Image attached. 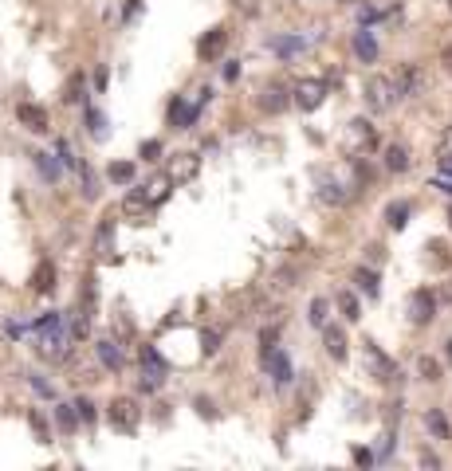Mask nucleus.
<instances>
[{"mask_svg": "<svg viewBox=\"0 0 452 471\" xmlns=\"http://www.w3.org/2000/svg\"><path fill=\"white\" fill-rule=\"evenodd\" d=\"M32 334H35V350L52 362H63L71 353V326L60 311H48L40 322H32Z\"/></svg>", "mask_w": 452, "mask_h": 471, "instance_id": "f257e3e1", "label": "nucleus"}, {"mask_svg": "<svg viewBox=\"0 0 452 471\" xmlns=\"http://www.w3.org/2000/svg\"><path fill=\"white\" fill-rule=\"evenodd\" d=\"M393 91H397V99H417V94L425 91V71H421L417 63L397 67V75H393Z\"/></svg>", "mask_w": 452, "mask_h": 471, "instance_id": "f03ea898", "label": "nucleus"}, {"mask_svg": "<svg viewBox=\"0 0 452 471\" xmlns=\"http://www.w3.org/2000/svg\"><path fill=\"white\" fill-rule=\"evenodd\" d=\"M106 421H111L114 432H134L138 428V404L130 401V397H118V401H111V409H106Z\"/></svg>", "mask_w": 452, "mask_h": 471, "instance_id": "7ed1b4c3", "label": "nucleus"}, {"mask_svg": "<svg viewBox=\"0 0 452 471\" xmlns=\"http://www.w3.org/2000/svg\"><path fill=\"white\" fill-rule=\"evenodd\" d=\"M170 373V365L162 362V353L154 345H142V389H158Z\"/></svg>", "mask_w": 452, "mask_h": 471, "instance_id": "20e7f679", "label": "nucleus"}, {"mask_svg": "<svg viewBox=\"0 0 452 471\" xmlns=\"http://www.w3.org/2000/svg\"><path fill=\"white\" fill-rule=\"evenodd\" d=\"M16 118H20V126L32 130V134H48V130H52V118H48V110L35 106V102H20V106H16Z\"/></svg>", "mask_w": 452, "mask_h": 471, "instance_id": "39448f33", "label": "nucleus"}, {"mask_svg": "<svg viewBox=\"0 0 452 471\" xmlns=\"http://www.w3.org/2000/svg\"><path fill=\"white\" fill-rule=\"evenodd\" d=\"M433 314H436V299H433V291H413L409 294V318L417 322V326H425V322H433Z\"/></svg>", "mask_w": 452, "mask_h": 471, "instance_id": "423d86ee", "label": "nucleus"}, {"mask_svg": "<svg viewBox=\"0 0 452 471\" xmlns=\"http://www.w3.org/2000/svg\"><path fill=\"white\" fill-rule=\"evenodd\" d=\"M224 43H228V32H224V28H209V32L197 40V59L213 63V59L224 51Z\"/></svg>", "mask_w": 452, "mask_h": 471, "instance_id": "0eeeda50", "label": "nucleus"}, {"mask_svg": "<svg viewBox=\"0 0 452 471\" xmlns=\"http://www.w3.org/2000/svg\"><path fill=\"white\" fill-rule=\"evenodd\" d=\"M393 79H370L366 83V102H370V110H390V102H393Z\"/></svg>", "mask_w": 452, "mask_h": 471, "instance_id": "6e6552de", "label": "nucleus"}, {"mask_svg": "<svg viewBox=\"0 0 452 471\" xmlns=\"http://www.w3.org/2000/svg\"><path fill=\"white\" fill-rule=\"evenodd\" d=\"M323 99H326V83H319V79H303V83L295 87V106L299 110H315Z\"/></svg>", "mask_w": 452, "mask_h": 471, "instance_id": "1a4fd4ad", "label": "nucleus"}, {"mask_svg": "<svg viewBox=\"0 0 452 471\" xmlns=\"http://www.w3.org/2000/svg\"><path fill=\"white\" fill-rule=\"evenodd\" d=\"M264 365H268V373L275 377V385H287L291 377H295V370H291V358L283 350H268L264 353Z\"/></svg>", "mask_w": 452, "mask_h": 471, "instance_id": "9d476101", "label": "nucleus"}, {"mask_svg": "<svg viewBox=\"0 0 452 471\" xmlns=\"http://www.w3.org/2000/svg\"><path fill=\"white\" fill-rule=\"evenodd\" d=\"M197 114H201V110L189 106L185 99H173V102H170V126H173V130H189V126L197 122Z\"/></svg>", "mask_w": 452, "mask_h": 471, "instance_id": "9b49d317", "label": "nucleus"}, {"mask_svg": "<svg viewBox=\"0 0 452 471\" xmlns=\"http://www.w3.org/2000/svg\"><path fill=\"white\" fill-rule=\"evenodd\" d=\"M55 275H60V271H55V263L43 260L40 267L32 271V291H35V294H52V291H55Z\"/></svg>", "mask_w": 452, "mask_h": 471, "instance_id": "f8f14e48", "label": "nucleus"}, {"mask_svg": "<svg viewBox=\"0 0 452 471\" xmlns=\"http://www.w3.org/2000/svg\"><path fill=\"white\" fill-rule=\"evenodd\" d=\"M94 353H99V362H103L106 370H114V373H118L122 365H126V358H122V350H118V345H114V342H106V338H103V342H94Z\"/></svg>", "mask_w": 452, "mask_h": 471, "instance_id": "ddd939ff", "label": "nucleus"}, {"mask_svg": "<svg viewBox=\"0 0 452 471\" xmlns=\"http://www.w3.org/2000/svg\"><path fill=\"white\" fill-rule=\"evenodd\" d=\"M287 91H283V87H268L264 94H260V110H264V114H280V110H287Z\"/></svg>", "mask_w": 452, "mask_h": 471, "instance_id": "4468645a", "label": "nucleus"}, {"mask_svg": "<svg viewBox=\"0 0 452 471\" xmlns=\"http://www.w3.org/2000/svg\"><path fill=\"white\" fill-rule=\"evenodd\" d=\"M193 173H197V153H177L170 165V177L173 181H189Z\"/></svg>", "mask_w": 452, "mask_h": 471, "instance_id": "2eb2a0df", "label": "nucleus"}, {"mask_svg": "<svg viewBox=\"0 0 452 471\" xmlns=\"http://www.w3.org/2000/svg\"><path fill=\"white\" fill-rule=\"evenodd\" d=\"M409 212H413V204H409V201H393L390 209H385V224L401 232V228L409 224Z\"/></svg>", "mask_w": 452, "mask_h": 471, "instance_id": "dca6fc26", "label": "nucleus"}, {"mask_svg": "<svg viewBox=\"0 0 452 471\" xmlns=\"http://www.w3.org/2000/svg\"><path fill=\"white\" fill-rule=\"evenodd\" d=\"M323 342H326V353H331L334 362H342V358H346V334H342L338 326H326Z\"/></svg>", "mask_w": 452, "mask_h": 471, "instance_id": "f3484780", "label": "nucleus"}, {"mask_svg": "<svg viewBox=\"0 0 452 471\" xmlns=\"http://www.w3.org/2000/svg\"><path fill=\"white\" fill-rule=\"evenodd\" d=\"M354 55H358L362 63H374V59H377V40L370 32H358V35H354Z\"/></svg>", "mask_w": 452, "mask_h": 471, "instance_id": "a211bd4d", "label": "nucleus"}, {"mask_svg": "<svg viewBox=\"0 0 452 471\" xmlns=\"http://www.w3.org/2000/svg\"><path fill=\"white\" fill-rule=\"evenodd\" d=\"M272 48H275V55L291 59V55H299V51L307 48V40H303V35H280V40H272Z\"/></svg>", "mask_w": 452, "mask_h": 471, "instance_id": "6ab92c4d", "label": "nucleus"}, {"mask_svg": "<svg viewBox=\"0 0 452 471\" xmlns=\"http://www.w3.org/2000/svg\"><path fill=\"white\" fill-rule=\"evenodd\" d=\"M366 353H370V362H374V370L382 373V381H393L397 377V370H393V362L385 358V353H377V345L374 342H366Z\"/></svg>", "mask_w": 452, "mask_h": 471, "instance_id": "aec40b11", "label": "nucleus"}, {"mask_svg": "<svg viewBox=\"0 0 452 471\" xmlns=\"http://www.w3.org/2000/svg\"><path fill=\"white\" fill-rule=\"evenodd\" d=\"M122 209H126V216H134V220H142L145 212H150V196L142 193V189H134V193L126 196V204H122Z\"/></svg>", "mask_w": 452, "mask_h": 471, "instance_id": "412c9836", "label": "nucleus"}, {"mask_svg": "<svg viewBox=\"0 0 452 471\" xmlns=\"http://www.w3.org/2000/svg\"><path fill=\"white\" fill-rule=\"evenodd\" d=\"M385 169L405 173V169H409V150H405V145H390V150H385Z\"/></svg>", "mask_w": 452, "mask_h": 471, "instance_id": "4be33fe9", "label": "nucleus"}, {"mask_svg": "<svg viewBox=\"0 0 452 471\" xmlns=\"http://www.w3.org/2000/svg\"><path fill=\"white\" fill-rule=\"evenodd\" d=\"M55 424H60L63 432H75L79 428V412H75V404H55Z\"/></svg>", "mask_w": 452, "mask_h": 471, "instance_id": "5701e85b", "label": "nucleus"}, {"mask_svg": "<svg viewBox=\"0 0 452 471\" xmlns=\"http://www.w3.org/2000/svg\"><path fill=\"white\" fill-rule=\"evenodd\" d=\"M425 428L433 432L436 440H448V421H444L441 409H429V412H425Z\"/></svg>", "mask_w": 452, "mask_h": 471, "instance_id": "b1692460", "label": "nucleus"}, {"mask_svg": "<svg viewBox=\"0 0 452 471\" xmlns=\"http://www.w3.org/2000/svg\"><path fill=\"white\" fill-rule=\"evenodd\" d=\"M354 283H358L362 291L370 294V299H377V291H382V283H377V271H370V267H358V271H354Z\"/></svg>", "mask_w": 452, "mask_h": 471, "instance_id": "393cba45", "label": "nucleus"}, {"mask_svg": "<svg viewBox=\"0 0 452 471\" xmlns=\"http://www.w3.org/2000/svg\"><path fill=\"white\" fill-rule=\"evenodd\" d=\"M106 177H111L114 185H130V181H134V165H130V161H111Z\"/></svg>", "mask_w": 452, "mask_h": 471, "instance_id": "a878e982", "label": "nucleus"}, {"mask_svg": "<svg viewBox=\"0 0 452 471\" xmlns=\"http://www.w3.org/2000/svg\"><path fill=\"white\" fill-rule=\"evenodd\" d=\"M35 169L43 173V181H48V185H55V181H60V165L52 161V153H35Z\"/></svg>", "mask_w": 452, "mask_h": 471, "instance_id": "bb28decb", "label": "nucleus"}, {"mask_svg": "<svg viewBox=\"0 0 452 471\" xmlns=\"http://www.w3.org/2000/svg\"><path fill=\"white\" fill-rule=\"evenodd\" d=\"M55 157H60L67 169H79V153H75V145H71L67 138H60V142H55Z\"/></svg>", "mask_w": 452, "mask_h": 471, "instance_id": "cd10ccee", "label": "nucleus"}, {"mask_svg": "<svg viewBox=\"0 0 452 471\" xmlns=\"http://www.w3.org/2000/svg\"><path fill=\"white\" fill-rule=\"evenodd\" d=\"M338 306H342V314H346L350 322H358V318H362V306H358V299H354L350 291H342V294H338Z\"/></svg>", "mask_w": 452, "mask_h": 471, "instance_id": "c85d7f7f", "label": "nucleus"}, {"mask_svg": "<svg viewBox=\"0 0 452 471\" xmlns=\"http://www.w3.org/2000/svg\"><path fill=\"white\" fill-rule=\"evenodd\" d=\"M28 424H32V436L40 440V444H52V428H48V421H43L40 412H32V416H28Z\"/></svg>", "mask_w": 452, "mask_h": 471, "instance_id": "c756f323", "label": "nucleus"}, {"mask_svg": "<svg viewBox=\"0 0 452 471\" xmlns=\"http://www.w3.org/2000/svg\"><path fill=\"white\" fill-rule=\"evenodd\" d=\"M79 181H83V196H99V185H94V173H91V165L87 161H79Z\"/></svg>", "mask_w": 452, "mask_h": 471, "instance_id": "7c9ffc66", "label": "nucleus"}, {"mask_svg": "<svg viewBox=\"0 0 452 471\" xmlns=\"http://www.w3.org/2000/svg\"><path fill=\"white\" fill-rule=\"evenodd\" d=\"M87 130H91L94 138H106V118H103V110H87Z\"/></svg>", "mask_w": 452, "mask_h": 471, "instance_id": "2f4dec72", "label": "nucleus"}, {"mask_svg": "<svg viewBox=\"0 0 452 471\" xmlns=\"http://www.w3.org/2000/svg\"><path fill=\"white\" fill-rule=\"evenodd\" d=\"M87 94H83V75H71V83H67V91H63V102H71V106H75V102H83Z\"/></svg>", "mask_w": 452, "mask_h": 471, "instance_id": "473e14b6", "label": "nucleus"}, {"mask_svg": "<svg viewBox=\"0 0 452 471\" xmlns=\"http://www.w3.org/2000/svg\"><path fill=\"white\" fill-rule=\"evenodd\" d=\"M201 350H205L209 358H213V353L221 350V330H213V326H209V330H201Z\"/></svg>", "mask_w": 452, "mask_h": 471, "instance_id": "72a5a7b5", "label": "nucleus"}, {"mask_svg": "<svg viewBox=\"0 0 452 471\" xmlns=\"http://www.w3.org/2000/svg\"><path fill=\"white\" fill-rule=\"evenodd\" d=\"M326 311H331L326 299H311V322H315V326H326Z\"/></svg>", "mask_w": 452, "mask_h": 471, "instance_id": "f704fd0d", "label": "nucleus"}, {"mask_svg": "<svg viewBox=\"0 0 452 471\" xmlns=\"http://www.w3.org/2000/svg\"><path fill=\"white\" fill-rule=\"evenodd\" d=\"M417 370H421V377H425V381H441V362H433V358H421Z\"/></svg>", "mask_w": 452, "mask_h": 471, "instance_id": "c9c22d12", "label": "nucleus"}, {"mask_svg": "<svg viewBox=\"0 0 452 471\" xmlns=\"http://www.w3.org/2000/svg\"><path fill=\"white\" fill-rule=\"evenodd\" d=\"M71 404H75V412H79V421H83V424H91V421H94V404L87 401V397H75Z\"/></svg>", "mask_w": 452, "mask_h": 471, "instance_id": "e433bc0d", "label": "nucleus"}, {"mask_svg": "<svg viewBox=\"0 0 452 471\" xmlns=\"http://www.w3.org/2000/svg\"><path fill=\"white\" fill-rule=\"evenodd\" d=\"M138 153H142L145 161H158V157H162V142H158V138H150V142H142V150H138Z\"/></svg>", "mask_w": 452, "mask_h": 471, "instance_id": "4c0bfd02", "label": "nucleus"}, {"mask_svg": "<svg viewBox=\"0 0 452 471\" xmlns=\"http://www.w3.org/2000/svg\"><path fill=\"white\" fill-rule=\"evenodd\" d=\"M197 409H201V416H205V421H213V416H216V409H213V401H209V397H197Z\"/></svg>", "mask_w": 452, "mask_h": 471, "instance_id": "58836bf2", "label": "nucleus"}, {"mask_svg": "<svg viewBox=\"0 0 452 471\" xmlns=\"http://www.w3.org/2000/svg\"><path fill=\"white\" fill-rule=\"evenodd\" d=\"M275 338H280V330H275V326H268L264 334H260V342H264V353H268V350H275Z\"/></svg>", "mask_w": 452, "mask_h": 471, "instance_id": "ea45409f", "label": "nucleus"}, {"mask_svg": "<svg viewBox=\"0 0 452 471\" xmlns=\"http://www.w3.org/2000/svg\"><path fill=\"white\" fill-rule=\"evenodd\" d=\"M28 385H32V389H35V393H40V397H52V385H48V381H40V377H35V373H32V377H28Z\"/></svg>", "mask_w": 452, "mask_h": 471, "instance_id": "a19ab883", "label": "nucleus"}, {"mask_svg": "<svg viewBox=\"0 0 452 471\" xmlns=\"http://www.w3.org/2000/svg\"><path fill=\"white\" fill-rule=\"evenodd\" d=\"M106 83H111V75H106V67L94 71V91H106Z\"/></svg>", "mask_w": 452, "mask_h": 471, "instance_id": "79ce46f5", "label": "nucleus"}, {"mask_svg": "<svg viewBox=\"0 0 452 471\" xmlns=\"http://www.w3.org/2000/svg\"><path fill=\"white\" fill-rule=\"evenodd\" d=\"M354 463H362V467H370V463H374V455H370L366 448H354Z\"/></svg>", "mask_w": 452, "mask_h": 471, "instance_id": "37998d69", "label": "nucleus"}, {"mask_svg": "<svg viewBox=\"0 0 452 471\" xmlns=\"http://www.w3.org/2000/svg\"><path fill=\"white\" fill-rule=\"evenodd\" d=\"M138 12H142V4H138V0H126V9H122V16H138Z\"/></svg>", "mask_w": 452, "mask_h": 471, "instance_id": "c03bdc74", "label": "nucleus"}, {"mask_svg": "<svg viewBox=\"0 0 452 471\" xmlns=\"http://www.w3.org/2000/svg\"><path fill=\"white\" fill-rule=\"evenodd\" d=\"M441 63H444V67H448V75H452V43H448V48H444V51H441Z\"/></svg>", "mask_w": 452, "mask_h": 471, "instance_id": "a18cd8bd", "label": "nucleus"}, {"mask_svg": "<svg viewBox=\"0 0 452 471\" xmlns=\"http://www.w3.org/2000/svg\"><path fill=\"white\" fill-rule=\"evenodd\" d=\"M421 463H425V467H441V460H436L433 452H425V455H421Z\"/></svg>", "mask_w": 452, "mask_h": 471, "instance_id": "49530a36", "label": "nucleus"}, {"mask_svg": "<svg viewBox=\"0 0 452 471\" xmlns=\"http://www.w3.org/2000/svg\"><path fill=\"white\" fill-rule=\"evenodd\" d=\"M441 169H444V173H452V153H441Z\"/></svg>", "mask_w": 452, "mask_h": 471, "instance_id": "de8ad7c7", "label": "nucleus"}, {"mask_svg": "<svg viewBox=\"0 0 452 471\" xmlns=\"http://www.w3.org/2000/svg\"><path fill=\"white\" fill-rule=\"evenodd\" d=\"M436 189H444V193L452 196V181H436Z\"/></svg>", "mask_w": 452, "mask_h": 471, "instance_id": "09e8293b", "label": "nucleus"}, {"mask_svg": "<svg viewBox=\"0 0 452 471\" xmlns=\"http://www.w3.org/2000/svg\"><path fill=\"white\" fill-rule=\"evenodd\" d=\"M448 362H452V342H448Z\"/></svg>", "mask_w": 452, "mask_h": 471, "instance_id": "8fccbe9b", "label": "nucleus"}, {"mask_svg": "<svg viewBox=\"0 0 452 471\" xmlns=\"http://www.w3.org/2000/svg\"><path fill=\"white\" fill-rule=\"evenodd\" d=\"M342 4H358V0H342Z\"/></svg>", "mask_w": 452, "mask_h": 471, "instance_id": "3c124183", "label": "nucleus"}, {"mask_svg": "<svg viewBox=\"0 0 452 471\" xmlns=\"http://www.w3.org/2000/svg\"><path fill=\"white\" fill-rule=\"evenodd\" d=\"M448 228H452V209H448Z\"/></svg>", "mask_w": 452, "mask_h": 471, "instance_id": "603ef678", "label": "nucleus"}, {"mask_svg": "<svg viewBox=\"0 0 452 471\" xmlns=\"http://www.w3.org/2000/svg\"><path fill=\"white\" fill-rule=\"evenodd\" d=\"M448 12H452V0H448Z\"/></svg>", "mask_w": 452, "mask_h": 471, "instance_id": "864d4df0", "label": "nucleus"}]
</instances>
